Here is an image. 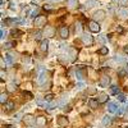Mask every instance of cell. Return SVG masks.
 Returning <instances> with one entry per match:
<instances>
[{
	"mask_svg": "<svg viewBox=\"0 0 128 128\" xmlns=\"http://www.w3.org/2000/svg\"><path fill=\"white\" fill-rule=\"evenodd\" d=\"M44 99H45L48 102H49V101H52V99H54V95H52V94H49V95H46V96H45Z\"/></svg>",
	"mask_w": 128,
	"mask_h": 128,
	"instance_id": "cell-27",
	"label": "cell"
},
{
	"mask_svg": "<svg viewBox=\"0 0 128 128\" xmlns=\"http://www.w3.org/2000/svg\"><path fill=\"white\" fill-rule=\"evenodd\" d=\"M76 77H77L78 80H82V78H83V74H82L81 69H77V72H76Z\"/></svg>",
	"mask_w": 128,
	"mask_h": 128,
	"instance_id": "cell-30",
	"label": "cell"
},
{
	"mask_svg": "<svg viewBox=\"0 0 128 128\" xmlns=\"http://www.w3.org/2000/svg\"><path fill=\"white\" fill-rule=\"evenodd\" d=\"M76 32H77L78 35H81V34H82V27H81V23H77V24H76Z\"/></svg>",
	"mask_w": 128,
	"mask_h": 128,
	"instance_id": "cell-29",
	"label": "cell"
},
{
	"mask_svg": "<svg viewBox=\"0 0 128 128\" xmlns=\"http://www.w3.org/2000/svg\"><path fill=\"white\" fill-rule=\"evenodd\" d=\"M48 49H49V41H48V38H45V40L41 41V44H40V50L45 52V51H48Z\"/></svg>",
	"mask_w": 128,
	"mask_h": 128,
	"instance_id": "cell-12",
	"label": "cell"
},
{
	"mask_svg": "<svg viewBox=\"0 0 128 128\" xmlns=\"http://www.w3.org/2000/svg\"><path fill=\"white\" fill-rule=\"evenodd\" d=\"M95 91H96V90H95V88H90V91H88V92H90V94H94V92H95Z\"/></svg>",
	"mask_w": 128,
	"mask_h": 128,
	"instance_id": "cell-47",
	"label": "cell"
},
{
	"mask_svg": "<svg viewBox=\"0 0 128 128\" xmlns=\"http://www.w3.org/2000/svg\"><path fill=\"white\" fill-rule=\"evenodd\" d=\"M20 116H22V113H18L17 115H14V120H16V122H18V120L20 119Z\"/></svg>",
	"mask_w": 128,
	"mask_h": 128,
	"instance_id": "cell-38",
	"label": "cell"
},
{
	"mask_svg": "<svg viewBox=\"0 0 128 128\" xmlns=\"http://www.w3.org/2000/svg\"><path fill=\"white\" fill-rule=\"evenodd\" d=\"M16 88H17V86H16L14 83H10L9 86H8V90H9V91H14Z\"/></svg>",
	"mask_w": 128,
	"mask_h": 128,
	"instance_id": "cell-33",
	"label": "cell"
},
{
	"mask_svg": "<svg viewBox=\"0 0 128 128\" xmlns=\"http://www.w3.org/2000/svg\"><path fill=\"white\" fill-rule=\"evenodd\" d=\"M14 46V42H5V44L3 45V49H6V50H9V49H12Z\"/></svg>",
	"mask_w": 128,
	"mask_h": 128,
	"instance_id": "cell-23",
	"label": "cell"
},
{
	"mask_svg": "<svg viewBox=\"0 0 128 128\" xmlns=\"http://www.w3.org/2000/svg\"><path fill=\"white\" fill-rule=\"evenodd\" d=\"M126 72L128 73V64H127V66H126Z\"/></svg>",
	"mask_w": 128,
	"mask_h": 128,
	"instance_id": "cell-49",
	"label": "cell"
},
{
	"mask_svg": "<svg viewBox=\"0 0 128 128\" xmlns=\"http://www.w3.org/2000/svg\"><path fill=\"white\" fill-rule=\"evenodd\" d=\"M119 14H120L122 17H127V16H128V12H127L126 9H120V10H119Z\"/></svg>",
	"mask_w": 128,
	"mask_h": 128,
	"instance_id": "cell-32",
	"label": "cell"
},
{
	"mask_svg": "<svg viewBox=\"0 0 128 128\" xmlns=\"http://www.w3.org/2000/svg\"><path fill=\"white\" fill-rule=\"evenodd\" d=\"M46 24V17L45 16H38L35 18V26L37 27H42Z\"/></svg>",
	"mask_w": 128,
	"mask_h": 128,
	"instance_id": "cell-6",
	"label": "cell"
},
{
	"mask_svg": "<svg viewBox=\"0 0 128 128\" xmlns=\"http://www.w3.org/2000/svg\"><path fill=\"white\" fill-rule=\"evenodd\" d=\"M46 70L44 68H38V76H37V84L38 86H42L46 82Z\"/></svg>",
	"mask_w": 128,
	"mask_h": 128,
	"instance_id": "cell-1",
	"label": "cell"
},
{
	"mask_svg": "<svg viewBox=\"0 0 128 128\" xmlns=\"http://www.w3.org/2000/svg\"><path fill=\"white\" fill-rule=\"evenodd\" d=\"M88 28H90L91 32H95V34H98V32L100 31V26L96 20H91V22L88 23Z\"/></svg>",
	"mask_w": 128,
	"mask_h": 128,
	"instance_id": "cell-7",
	"label": "cell"
},
{
	"mask_svg": "<svg viewBox=\"0 0 128 128\" xmlns=\"http://www.w3.org/2000/svg\"><path fill=\"white\" fill-rule=\"evenodd\" d=\"M124 128H128V127H124Z\"/></svg>",
	"mask_w": 128,
	"mask_h": 128,
	"instance_id": "cell-52",
	"label": "cell"
},
{
	"mask_svg": "<svg viewBox=\"0 0 128 128\" xmlns=\"http://www.w3.org/2000/svg\"><path fill=\"white\" fill-rule=\"evenodd\" d=\"M95 5H98V2H96V0H87L86 4H84V6H86L87 9H90V8H92Z\"/></svg>",
	"mask_w": 128,
	"mask_h": 128,
	"instance_id": "cell-19",
	"label": "cell"
},
{
	"mask_svg": "<svg viewBox=\"0 0 128 128\" xmlns=\"http://www.w3.org/2000/svg\"><path fill=\"white\" fill-rule=\"evenodd\" d=\"M10 9H12V10H16V9H17V5H16L14 3H10Z\"/></svg>",
	"mask_w": 128,
	"mask_h": 128,
	"instance_id": "cell-42",
	"label": "cell"
},
{
	"mask_svg": "<svg viewBox=\"0 0 128 128\" xmlns=\"http://www.w3.org/2000/svg\"><path fill=\"white\" fill-rule=\"evenodd\" d=\"M42 34H44V36H46V38L52 37V36L55 35V28H54V27H51V26H46L45 30L42 31Z\"/></svg>",
	"mask_w": 128,
	"mask_h": 128,
	"instance_id": "cell-2",
	"label": "cell"
},
{
	"mask_svg": "<svg viewBox=\"0 0 128 128\" xmlns=\"http://www.w3.org/2000/svg\"><path fill=\"white\" fill-rule=\"evenodd\" d=\"M99 54H101V55H106V54H108V48H106V46L101 48V49L99 50Z\"/></svg>",
	"mask_w": 128,
	"mask_h": 128,
	"instance_id": "cell-26",
	"label": "cell"
},
{
	"mask_svg": "<svg viewBox=\"0 0 128 128\" xmlns=\"http://www.w3.org/2000/svg\"><path fill=\"white\" fill-rule=\"evenodd\" d=\"M119 4L122 6H127L128 5V0H119Z\"/></svg>",
	"mask_w": 128,
	"mask_h": 128,
	"instance_id": "cell-34",
	"label": "cell"
},
{
	"mask_svg": "<svg viewBox=\"0 0 128 128\" xmlns=\"http://www.w3.org/2000/svg\"><path fill=\"white\" fill-rule=\"evenodd\" d=\"M118 100L119 101H126V96L122 95V94H118Z\"/></svg>",
	"mask_w": 128,
	"mask_h": 128,
	"instance_id": "cell-35",
	"label": "cell"
},
{
	"mask_svg": "<svg viewBox=\"0 0 128 128\" xmlns=\"http://www.w3.org/2000/svg\"><path fill=\"white\" fill-rule=\"evenodd\" d=\"M24 96H27L28 99H31V98H32V95H31L30 92H26V91H24Z\"/></svg>",
	"mask_w": 128,
	"mask_h": 128,
	"instance_id": "cell-44",
	"label": "cell"
},
{
	"mask_svg": "<svg viewBox=\"0 0 128 128\" xmlns=\"http://www.w3.org/2000/svg\"><path fill=\"white\" fill-rule=\"evenodd\" d=\"M67 5L69 8H76L78 5V2L77 0H67Z\"/></svg>",
	"mask_w": 128,
	"mask_h": 128,
	"instance_id": "cell-21",
	"label": "cell"
},
{
	"mask_svg": "<svg viewBox=\"0 0 128 128\" xmlns=\"http://www.w3.org/2000/svg\"><path fill=\"white\" fill-rule=\"evenodd\" d=\"M42 35H44V34H42V31H37V32H35V34H34V38L35 40H41V36Z\"/></svg>",
	"mask_w": 128,
	"mask_h": 128,
	"instance_id": "cell-25",
	"label": "cell"
},
{
	"mask_svg": "<svg viewBox=\"0 0 128 128\" xmlns=\"http://www.w3.org/2000/svg\"><path fill=\"white\" fill-rule=\"evenodd\" d=\"M36 124L42 127V126H45L46 124V119L44 118V116H38V118H36Z\"/></svg>",
	"mask_w": 128,
	"mask_h": 128,
	"instance_id": "cell-15",
	"label": "cell"
},
{
	"mask_svg": "<svg viewBox=\"0 0 128 128\" xmlns=\"http://www.w3.org/2000/svg\"><path fill=\"white\" fill-rule=\"evenodd\" d=\"M37 13H38V9H36V10H34V12H32V17H34V18H35Z\"/></svg>",
	"mask_w": 128,
	"mask_h": 128,
	"instance_id": "cell-43",
	"label": "cell"
},
{
	"mask_svg": "<svg viewBox=\"0 0 128 128\" xmlns=\"http://www.w3.org/2000/svg\"><path fill=\"white\" fill-rule=\"evenodd\" d=\"M82 41H83L84 45L91 46V45L94 44V37H92L90 34H83V35H82Z\"/></svg>",
	"mask_w": 128,
	"mask_h": 128,
	"instance_id": "cell-3",
	"label": "cell"
},
{
	"mask_svg": "<svg viewBox=\"0 0 128 128\" xmlns=\"http://www.w3.org/2000/svg\"><path fill=\"white\" fill-rule=\"evenodd\" d=\"M10 35H12L13 37H18L19 35H22V32H20L19 30H12L10 31Z\"/></svg>",
	"mask_w": 128,
	"mask_h": 128,
	"instance_id": "cell-22",
	"label": "cell"
},
{
	"mask_svg": "<svg viewBox=\"0 0 128 128\" xmlns=\"http://www.w3.org/2000/svg\"><path fill=\"white\" fill-rule=\"evenodd\" d=\"M118 106H116V104H114V102H109L108 104V110L110 112V113H116L118 112Z\"/></svg>",
	"mask_w": 128,
	"mask_h": 128,
	"instance_id": "cell-14",
	"label": "cell"
},
{
	"mask_svg": "<svg viewBox=\"0 0 128 128\" xmlns=\"http://www.w3.org/2000/svg\"><path fill=\"white\" fill-rule=\"evenodd\" d=\"M116 114H118L119 116H120V115H123V114H124V108H119V109H118V112H116Z\"/></svg>",
	"mask_w": 128,
	"mask_h": 128,
	"instance_id": "cell-37",
	"label": "cell"
},
{
	"mask_svg": "<svg viewBox=\"0 0 128 128\" xmlns=\"http://www.w3.org/2000/svg\"><path fill=\"white\" fill-rule=\"evenodd\" d=\"M6 128H13V127H10V126H8V127H6Z\"/></svg>",
	"mask_w": 128,
	"mask_h": 128,
	"instance_id": "cell-50",
	"label": "cell"
},
{
	"mask_svg": "<svg viewBox=\"0 0 128 128\" xmlns=\"http://www.w3.org/2000/svg\"><path fill=\"white\" fill-rule=\"evenodd\" d=\"M112 94H115V95H118L119 94V88L118 87H116V86H112Z\"/></svg>",
	"mask_w": 128,
	"mask_h": 128,
	"instance_id": "cell-31",
	"label": "cell"
},
{
	"mask_svg": "<svg viewBox=\"0 0 128 128\" xmlns=\"http://www.w3.org/2000/svg\"><path fill=\"white\" fill-rule=\"evenodd\" d=\"M99 104H100V102L98 101V99H96V100H95V99H90V100H88V106H90L91 109H98Z\"/></svg>",
	"mask_w": 128,
	"mask_h": 128,
	"instance_id": "cell-13",
	"label": "cell"
},
{
	"mask_svg": "<svg viewBox=\"0 0 128 128\" xmlns=\"http://www.w3.org/2000/svg\"><path fill=\"white\" fill-rule=\"evenodd\" d=\"M108 99H109V96L106 95L105 92H100V94H98V101H99L100 104L106 102V101H108Z\"/></svg>",
	"mask_w": 128,
	"mask_h": 128,
	"instance_id": "cell-11",
	"label": "cell"
},
{
	"mask_svg": "<svg viewBox=\"0 0 128 128\" xmlns=\"http://www.w3.org/2000/svg\"><path fill=\"white\" fill-rule=\"evenodd\" d=\"M6 99H8V95L6 94H2V95H0V102H2V104H5L6 102Z\"/></svg>",
	"mask_w": 128,
	"mask_h": 128,
	"instance_id": "cell-24",
	"label": "cell"
},
{
	"mask_svg": "<svg viewBox=\"0 0 128 128\" xmlns=\"http://www.w3.org/2000/svg\"><path fill=\"white\" fill-rule=\"evenodd\" d=\"M105 16H106V13H105V10H98L95 14H94V19L96 20V22H100V20H104L105 19Z\"/></svg>",
	"mask_w": 128,
	"mask_h": 128,
	"instance_id": "cell-5",
	"label": "cell"
},
{
	"mask_svg": "<svg viewBox=\"0 0 128 128\" xmlns=\"http://www.w3.org/2000/svg\"><path fill=\"white\" fill-rule=\"evenodd\" d=\"M0 74H2V80L4 81V80H5V77H6V74H5V72H4V69H2V73H0Z\"/></svg>",
	"mask_w": 128,
	"mask_h": 128,
	"instance_id": "cell-40",
	"label": "cell"
},
{
	"mask_svg": "<svg viewBox=\"0 0 128 128\" xmlns=\"http://www.w3.org/2000/svg\"><path fill=\"white\" fill-rule=\"evenodd\" d=\"M123 50H124L126 54H128V46H124V49H123Z\"/></svg>",
	"mask_w": 128,
	"mask_h": 128,
	"instance_id": "cell-46",
	"label": "cell"
},
{
	"mask_svg": "<svg viewBox=\"0 0 128 128\" xmlns=\"http://www.w3.org/2000/svg\"><path fill=\"white\" fill-rule=\"evenodd\" d=\"M119 74H120V76H124V74H126V70H120Z\"/></svg>",
	"mask_w": 128,
	"mask_h": 128,
	"instance_id": "cell-48",
	"label": "cell"
},
{
	"mask_svg": "<svg viewBox=\"0 0 128 128\" xmlns=\"http://www.w3.org/2000/svg\"><path fill=\"white\" fill-rule=\"evenodd\" d=\"M44 9H45V10H51V9H52V6H51V5H49V4H46V5H44Z\"/></svg>",
	"mask_w": 128,
	"mask_h": 128,
	"instance_id": "cell-41",
	"label": "cell"
},
{
	"mask_svg": "<svg viewBox=\"0 0 128 128\" xmlns=\"http://www.w3.org/2000/svg\"><path fill=\"white\" fill-rule=\"evenodd\" d=\"M23 122L27 124V126H34L36 123V118L34 115H31V114H26L23 116Z\"/></svg>",
	"mask_w": 128,
	"mask_h": 128,
	"instance_id": "cell-4",
	"label": "cell"
},
{
	"mask_svg": "<svg viewBox=\"0 0 128 128\" xmlns=\"http://www.w3.org/2000/svg\"><path fill=\"white\" fill-rule=\"evenodd\" d=\"M30 128H34V127H32V126H30Z\"/></svg>",
	"mask_w": 128,
	"mask_h": 128,
	"instance_id": "cell-51",
	"label": "cell"
},
{
	"mask_svg": "<svg viewBox=\"0 0 128 128\" xmlns=\"http://www.w3.org/2000/svg\"><path fill=\"white\" fill-rule=\"evenodd\" d=\"M116 31H118V32H120V34H122V32H123V28H122V27H118V28H116Z\"/></svg>",
	"mask_w": 128,
	"mask_h": 128,
	"instance_id": "cell-45",
	"label": "cell"
},
{
	"mask_svg": "<svg viewBox=\"0 0 128 128\" xmlns=\"http://www.w3.org/2000/svg\"><path fill=\"white\" fill-rule=\"evenodd\" d=\"M63 56H64V55H60V56H59V62L63 63V64H67V63H68V58H67V56L63 58Z\"/></svg>",
	"mask_w": 128,
	"mask_h": 128,
	"instance_id": "cell-28",
	"label": "cell"
},
{
	"mask_svg": "<svg viewBox=\"0 0 128 128\" xmlns=\"http://www.w3.org/2000/svg\"><path fill=\"white\" fill-rule=\"evenodd\" d=\"M4 60H5V64H6V66H12V64H13V56L9 55V54L5 55Z\"/></svg>",
	"mask_w": 128,
	"mask_h": 128,
	"instance_id": "cell-20",
	"label": "cell"
},
{
	"mask_svg": "<svg viewBox=\"0 0 128 128\" xmlns=\"http://www.w3.org/2000/svg\"><path fill=\"white\" fill-rule=\"evenodd\" d=\"M14 109V102L13 101H6L5 102V110L6 112H12Z\"/></svg>",
	"mask_w": 128,
	"mask_h": 128,
	"instance_id": "cell-16",
	"label": "cell"
},
{
	"mask_svg": "<svg viewBox=\"0 0 128 128\" xmlns=\"http://www.w3.org/2000/svg\"><path fill=\"white\" fill-rule=\"evenodd\" d=\"M6 34H8V32H6V31H4V28H2V36H0V38L4 40V37L6 36Z\"/></svg>",
	"mask_w": 128,
	"mask_h": 128,
	"instance_id": "cell-36",
	"label": "cell"
},
{
	"mask_svg": "<svg viewBox=\"0 0 128 128\" xmlns=\"http://www.w3.org/2000/svg\"><path fill=\"white\" fill-rule=\"evenodd\" d=\"M99 84H100V87H108L110 84V77H108V76L101 77L99 81Z\"/></svg>",
	"mask_w": 128,
	"mask_h": 128,
	"instance_id": "cell-8",
	"label": "cell"
},
{
	"mask_svg": "<svg viewBox=\"0 0 128 128\" xmlns=\"http://www.w3.org/2000/svg\"><path fill=\"white\" fill-rule=\"evenodd\" d=\"M59 35H60L62 38H68V36H69V30H68V27H67V26L60 27V30H59Z\"/></svg>",
	"mask_w": 128,
	"mask_h": 128,
	"instance_id": "cell-9",
	"label": "cell"
},
{
	"mask_svg": "<svg viewBox=\"0 0 128 128\" xmlns=\"http://www.w3.org/2000/svg\"><path fill=\"white\" fill-rule=\"evenodd\" d=\"M102 124L104 126H110L112 124V116L110 115H105L102 118Z\"/></svg>",
	"mask_w": 128,
	"mask_h": 128,
	"instance_id": "cell-18",
	"label": "cell"
},
{
	"mask_svg": "<svg viewBox=\"0 0 128 128\" xmlns=\"http://www.w3.org/2000/svg\"><path fill=\"white\" fill-rule=\"evenodd\" d=\"M83 87H84V84H83L82 82H80V83H77V88H78V90H82Z\"/></svg>",
	"mask_w": 128,
	"mask_h": 128,
	"instance_id": "cell-39",
	"label": "cell"
},
{
	"mask_svg": "<svg viewBox=\"0 0 128 128\" xmlns=\"http://www.w3.org/2000/svg\"><path fill=\"white\" fill-rule=\"evenodd\" d=\"M69 55H70V62H74V59H76V56H77V50L70 48L69 49Z\"/></svg>",
	"mask_w": 128,
	"mask_h": 128,
	"instance_id": "cell-17",
	"label": "cell"
},
{
	"mask_svg": "<svg viewBox=\"0 0 128 128\" xmlns=\"http://www.w3.org/2000/svg\"><path fill=\"white\" fill-rule=\"evenodd\" d=\"M67 124H68V118L67 116H64V115L58 116V126L59 127H66Z\"/></svg>",
	"mask_w": 128,
	"mask_h": 128,
	"instance_id": "cell-10",
	"label": "cell"
}]
</instances>
